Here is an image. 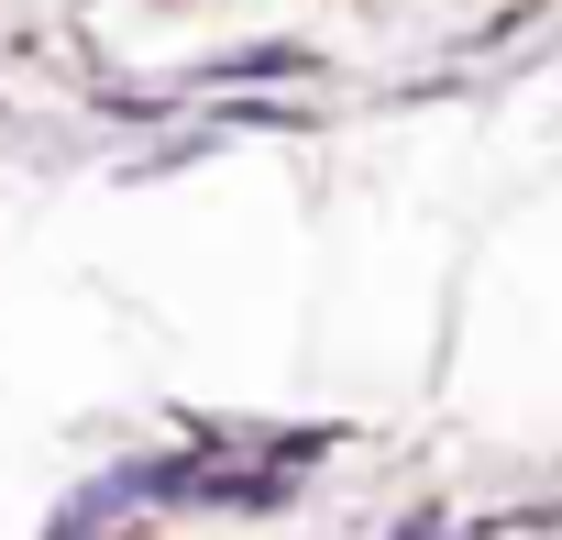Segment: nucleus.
<instances>
[{
    "label": "nucleus",
    "mask_w": 562,
    "mask_h": 540,
    "mask_svg": "<svg viewBox=\"0 0 562 540\" xmlns=\"http://www.w3.org/2000/svg\"><path fill=\"white\" fill-rule=\"evenodd\" d=\"M210 89H276V78H310V45H232L199 67Z\"/></svg>",
    "instance_id": "obj_1"
},
{
    "label": "nucleus",
    "mask_w": 562,
    "mask_h": 540,
    "mask_svg": "<svg viewBox=\"0 0 562 540\" xmlns=\"http://www.w3.org/2000/svg\"><path fill=\"white\" fill-rule=\"evenodd\" d=\"M111 540H122V529H111Z\"/></svg>",
    "instance_id": "obj_2"
}]
</instances>
